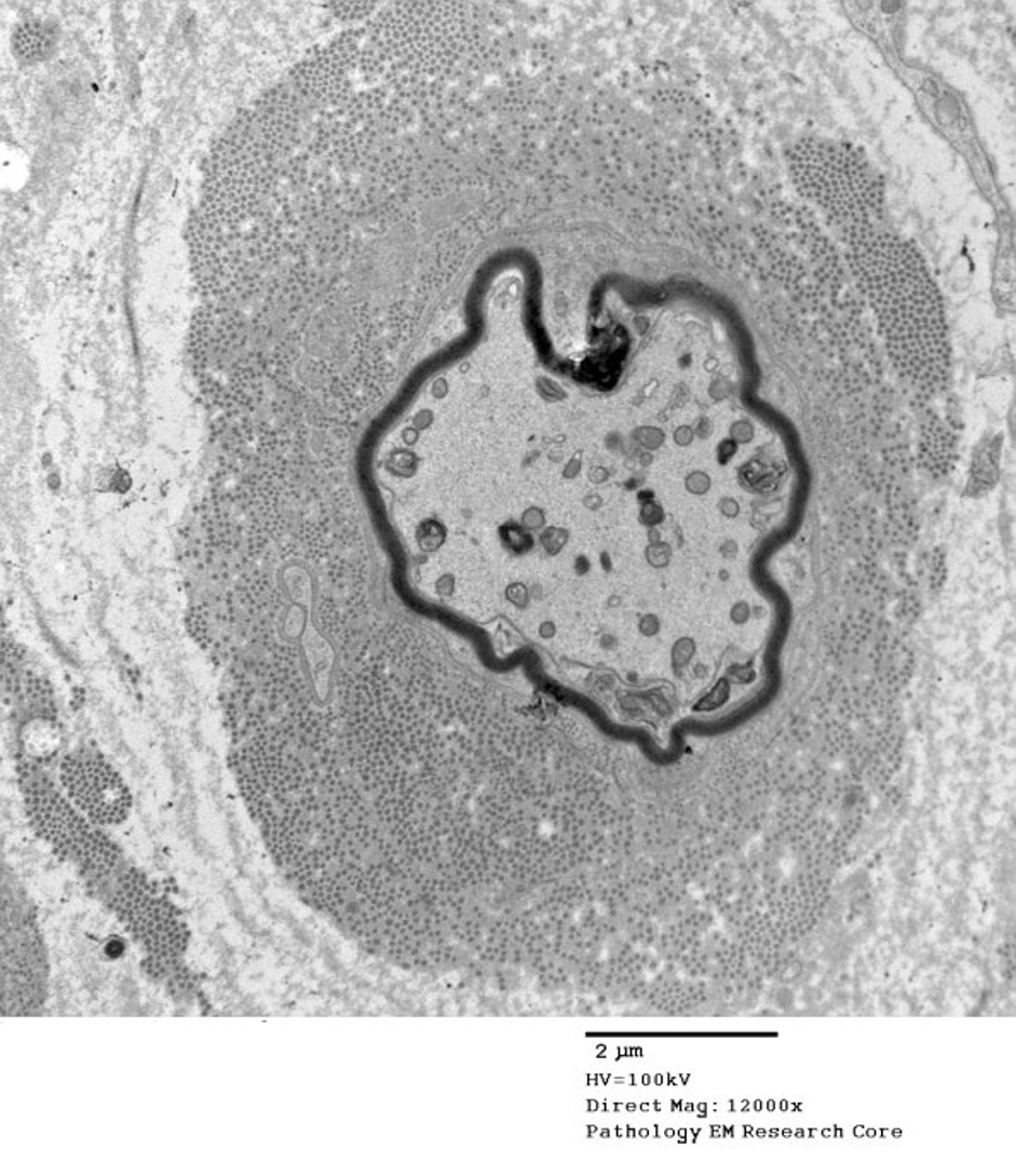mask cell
Here are the masks:
<instances>
[{
    "label": "cell",
    "mask_w": 1016,
    "mask_h": 1176,
    "mask_svg": "<svg viewBox=\"0 0 1016 1176\" xmlns=\"http://www.w3.org/2000/svg\"><path fill=\"white\" fill-rule=\"evenodd\" d=\"M62 746V730L54 720L45 717L31 718L21 729V747L25 755L38 761L57 756Z\"/></svg>",
    "instance_id": "cell-2"
},
{
    "label": "cell",
    "mask_w": 1016,
    "mask_h": 1176,
    "mask_svg": "<svg viewBox=\"0 0 1016 1176\" xmlns=\"http://www.w3.org/2000/svg\"><path fill=\"white\" fill-rule=\"evenodd\" d=\"M70 796L99 823H120L128 812V794L113 771L96 761H70Z\"/></svg>",
    "instance_id": "cell-1"
},
{
    "label": "cell",
    "mask_w": 1016,
    "mask_h": 1176,
    "mask_svg": "<svg viewBox=\"0 0 1016 1176\" xmlns=\"http://www.w3.org/2000/svg\"><path fill=\"white\" fill-rule=\"evenodd\" d=\"M419 541H421L424 550H436L437 545L442 544L443 541L442 529L434 524L425 525L424 529L419 533Z\"/></svg>",
    "instance_id": "cell-3"
}]
</instances>
